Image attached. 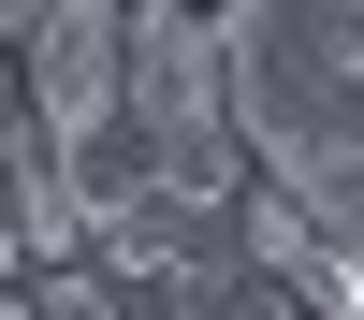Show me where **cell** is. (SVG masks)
<instances>
[{
    "label": "cell",
    "instance_id": "52a82bcc",
    "mask_svg": "<svg viewBox=\"0 0 364 320\" xmlns=\"http://www.w3.org/2000/svg\"><path fill=\"white\" fill-rule=\"evenodd\" d=\"M0 320H44V306H29V291H0Z\"/></svg>",
    "mask_w": 364,
    "mask_h": 320
},
{
    "label": "cell",
    "instance_id": "8992f818",
    "mask_svg": "<svg viewBox=\"0 0 364 320\" xmlns=\"http://www.w3.org/2000/svg\"><path fill=\"white\" fill-rule=\"evenodd\" d=\"M0 44H29V15H0ZM15 116H29V102H0V131H15Z\"/></svg>",
    "mask_w": 364,
    "mask_h": 320
},
{
    "label": "cell",
    "instance_id": "277c9868",
    "mask_svg": "<svg viewBox=\"0 0 364 320\" xmlns=\"http://www.w3.org/2000/svg\"><path fill=\"white\" fill-rule=\"evenodd\" d=\"M117 102H132V15H102V0L29 15V116L58 145H87V131H117Z\"/></svg>",
    "mask_w": 364,
    "mask_h": 320
},
{
    "label": "cell",
    "instance_id": "3957f363",
    "mask_svg": "<svg viewBox=\"0 0 364 320\" xmlns=\"http://www.w3.org/2000/svg\"><path fill=\"white\" fill-rule=\"evenodd\" d=\"M87 277L161 291V306H204V291H248L262 262H248V219H233V204H204V189H132V204L87 219Z\"/></svg>",
    "mask_w": 364,
    "mask_h": 320
},
{
    "label": "cell",
    "instance_id": "5b68a950",
    "mask_svg": "<svg viewBox=\"0 0 364 320\" xmlns=\"http://www.w3.org/2000/svg\"><path fill=\"white\" fill-rule=\"evenodd\" d=\"M15 277H29V248H15V219H0V291H15Z\"/></svg>",
    "mask_w": 364,
    "mask_h": 320
},
{
    "label": "cell",
    "instance_id": "7a4b0ae2",
    "mask_svg": "<svg viewBox=\"0 0 364 320\" xmlns=\"http://www.w3.org/2000/svg\"><path fill=\"white\" fill-rule=\"evenodd\" d=\"M132 145L161 160V189L248 204V131H233V73H219V15H132Z\"/></svg>",
    "mask_w": 364,
    "mask_h": 320
},
{
    "label": "cell",
    "instance_id": "6da1fadb",
    "mask_svg": "<svg viewBox=\"0 0 364 320\" xmlns=\"http://www.w3.org/2000/svg\"><path fill=\"white\" fill-rule=\"evenodd\" d=\"M219 73L262 189L306 204L321 248H364V0H248L219 15Z\"/></svg>",
    "mask_w": 364,
    "mask_h": 320
}]
</instances>
